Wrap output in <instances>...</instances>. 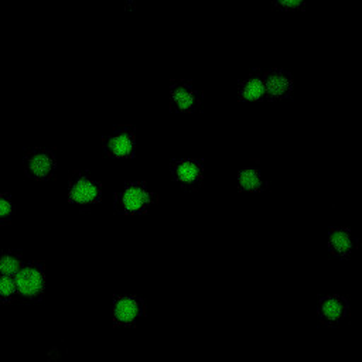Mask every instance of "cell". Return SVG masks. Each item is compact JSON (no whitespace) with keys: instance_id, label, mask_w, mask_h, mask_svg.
<instances>
[{"instance_id":"1","label":"cell","mask_w":362,"mask_h":362,"mask_svg":"<svg viewBox=\"0 0 362 362\" xmlns=\"http://www.w3.org/2000/svg\"><path fill=\"white\" fill-rule=\"evenodd\" d=\"M154 202V192L143 181L126 182L115 195V206L126 215H137L147 211Z\"/></svg>"},{"instance_id":"2","label":"cell","mask_w":362,"mask_h":362,"mask_svg":"<svg viewBox=\"0 0 362 362\" xmlns=\"http://www.w3.org/2000/svg\"><path fill=\"white\" fill-rule=\"evenodd\" d=\"M68 201L76 206L88 208L102 197L100 182L88 171H76L68 181Z\"/></svg>"},{"instance_id":"3","label":"cell","mask_w":362,"mask_h":362,"mask_svg":"<svg viewBox=\"0 0 362 362\" xmlns=\"http://www.w3.org/2000/svg\"><path fill=\"white\" fill-rule=\"evenodd\" d=\"M17 297L24 300H38L45 288V272L44 267L37 263H24L20 272L14 277Z\"/></svg>"},{"instance_id":"4","label":"cell","mask_w":362,"mask_h":362,"mask_svg":"<svg viewBox=\"0 0 362 362\" xmlns=\"http://www.w3.org/2000/svg\"><path fill=\"white\" fill-rule=\"evenodd\" d=\"M144 314L146 304L136 294H119L110 305V317L113 324L119 327H133Z\"/></svg>"},{"instance_id":"5","label":"cell","mask_w":362,"mask_h":362,"mask_svg":"<svg viewBox=\"0 0 362 362\" xmlns=\"http://www.w3.org/2000/svg\"><path fill=\"white\" fill-rule=\"evenodd\" d=\"M168 99L171 106L181 113H191L202 103V92L187 79H177L170 83Z\"/></svg>"},{"instance_id":"6","label":"cell","mask_w":362,"mask_h":362,"mask_svg":"<svg viewBox=\"0 0 362 362\" xmlns=\"http://www.w3.org/2000/svg\"><path fill=\"white\" fill-rule=\"evenodd\" d=\"M23 168L34 180H47L57 170V157L47 147H34L25 153Z\"/></svg>"},{"instance_id":"7","label":"cell","mask_w":362,"mask_h":362,"mask_svg":"<svg viewBox=\"0 0 362 362\" xmlns=\"http://www.w3.org/2000/svg\"><path fill=\"white\" fill-rule=\"evenodd\" d=\"M105 151L115 158H129L136 150V132L132 126L119 124L103 137Z\"/></svg>"},{"instance_id":"8","label":"cell","mask_w":362,"mask_h":362,"mask_svg":"<svg viewBox=\"0 0 362 362\" xmlns=\"http://www.w3.org/2000/svg\"><path fill=\"white\" fill-rule=\"evenodd\" d=\"M171 175L174 181L185 188H195L204 181L205 168L201 160L192 157L177 158L171 164Z\"/></svg>"},{"instance_id":"9","label":"cell","mask_w":362,"mask_h":362,"mask_svg":"<svg viewBox=\"0 0 362 362\" xmlns=\"http://www.w3.org/2000/svg\"><path fill=\"white\" fill-rule=\"evenodd\" d=\"M349 311L348 300L341 294H327L318 300L317 315L324 325H338Z\"/></svg>"},{"instance_id":"10","label":"cell","mask_w":362,"mask_h":362,"mask_svg":"<svg viewBox=\"0 0 362 362\" xmlns=\"http://www.w3.org/2000/svg\"><path fill=\"white\" fill-rule=\"evenodd\" d=\"M266 98L286 99L294 90L293 75L283 68H272L263 72Z\"/></svg>"},{"instance_id":"11","label":"cell","mask_w":362,"mask_h":362,"mask_svg":"<svg viewBox=\"0 0 362 362\" xmlns=\"http://www.w3.org/2000/svg\"><path fill=\"white\" fill-rule=\"evenodd\" d=\"M358 239L348 226H332L327 235L328 250L337 257H346L356 247Z\"/></svg>"},{"instance_id":"12","label":"cell","mask_w":362,"mask_h":362,"mask_svg":"<svg viewBox=\"0 0 362 362\" xmlns=\"http://www.w3.org/2000/svg\"><path fill=\"white\" fill-rule=\"evenodd\" d=\"M236 184L242 191L260 192L267 187L269 181L257 163H249L238 170Z\"/></svg>"},{"instance_id":"13","label":"cell","mask_w":362,"mask_h":362,"mask_svg":"<svg viewBox=\"0 0 362 362\" xmlns=\"http://www.w3.org/2000/svg\"><path fill=\"white\" fill-rule=\"evenodd\" d=\"M238 93L242 99L249 102H256L266 98L264 78L259 71L249 72L238 82Z\"/></svg>"},{"instance_id":"14","label":"cell","mask_w":362,"mask_h":362,"mask_svg":"<svg viewBox=\"0 0 362 362\" xmlns=\"http://www.w3.org/2000/svg\"><path fill=\"white\" fill-rule=\"evenodd\" d=\"M24 260L20 253L13 250H6L0 253V274L16 277L20 269L24 266Z\"/></svg>"},{"instance_id":"15","label":"cell","mask_w":362,"mask_h":362,"mask_svg":"<svg viewBox=\"0 0 362 362\" xmlns=\"http://www.w3.org/2000/svg\"><path fill=\"white\" fill-rule=\"evenodd\" d=\"M16 297H17V290H16L14 277L0 274V300L10 301Z\"/></svg>"},{"instance_id":"16","label":"cell","mask_w":362,"mask_h":362,"mask_svg":"<svg viewBox=\"0 0 362 362\" xmlns=\"http://www.w3.org/2000/svg\"><path fill=\"white\" fill-rule=\"evenodd\" d=\"M14 214V201L8 192H0V222L8 221Z\"/></svg>"},{"instance_id":"17","label":"cell","mask_w":362,"mask_h":362,"mask_svg":"<svg viewBox=\"0 0 362 362\" xmlns=\"http://www.w3.org/2000/svg\"><path fill=\"white\" fill-rule=\"evenodd\" d=\"M276 4L280 7H298L303 3L300 0H283V1H277Z\"/></svg>"}]
</instances>
